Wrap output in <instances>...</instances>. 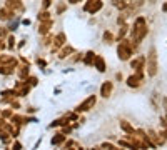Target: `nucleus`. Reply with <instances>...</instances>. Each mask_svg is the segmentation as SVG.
<instances>
[{
	"label": "nucleus",
	"mask_w": 167,
	"mask_h": 150,
	"mask_svg": "<svg viewBox=\"0 0 167 150\" xmlns=\"http://www.w3.org/2000/svg\"><path fill=\"white\" fill-rule=\"evenodd\" d=\"M147 25H145V19L144 17H139L134 23V28H132V37H134V42L136 44H140L142 38L147 35Z\"/></svg>",
	"instance_id": "f257e3e1"
},
{
	"label": "nucleus",
	"mask_w": 167,
	"mask_h": 150,
	"mask_svg": "<svg viewBox=\"0 0 167 150\" xmlns=\"http://www.w3.org/2000/svg\"><path fill=\"white\" fill-rule=\"evenodd\" d=\"M117 53H119L120 60H129L130 55H132V44L125 38H120V44L117 47Z\"/></svg>",
	"instance_id": "f03ea898"
},
{
	"label": "nucleus",
	"mask_w": 167,
	"mask_h": 150,
	"mask_svg": "<svg viewBox=\"0 0 167 150\" xmlns=\"http://www.w3.org/2000/svg\"><path fill=\"white\" fill-rule=\"evenodd\" d=\"M157 73V55H155V48H151L147 55V75L154 77Z\"/></svg>",
	"instance_id": "7ed1b4c3"
},
{
	"label": "nucleus",
	"mask_w": 167,
	"mask_h": 150,
	"mask_svg": "<svg viewBox=\"0 0 167 150\" xmlns=\"http://www.w3.org/2000/svg\"><path fill=\"white\" fill-rule=\"evenodd\" d=\"M95 102H97V97H95V95H90V97H87L82 103H80L79 107H77V109H75V112H87V110L94 109Z\"/></svg>",
	"instance_id": "20e7f679"
},
{
	"label": "nucleus",
	"mask_w": 167,
	"mask_h": 150,
	"mask_svg": "<svg viewBox=\"0 0 167 150\" xmlns=\"http://www.w3.org/2000/svg\"><path fill=\"white\" fill-rule=\"evenodd\" d=\"M142 78H144V75H142V70H140V72H137L136 75H130V77L127 78V85L136 88V87H139V85H140Z\"/></svg>",
	"instance_id": "39448f33"
},
{
	"label": "nucleus",
	"mask_w": 167,
	"mask_h": 150,
	"mask_svg": "<svg viewBox=\"0 0 167 150\" xmlns=\"http://www.w3.org/2000/svg\"><path fill=\"white\" fill-rule=\"evenodd\" d=\"M112 88H114L112 82H104V85L100 87V95H102L104 98H107L109 95L112 94Z\"/></svg>",
	"instance_id": "423d86ee"
},
{
	"label": "nucleus",
	"mask_w": 167,
	"mask_h": 150,
	"mask_svg": "<svg viewBox=\"0 0 167 150\" xmlns=\"http://www.w3.org/2000/svg\"><path fill=\"white\" fill-rule=\"evenodd\" d=\"M52 19H49V20H44V23H40V27H38V34L40 35H45V34H49V30H50V27H52Z\"/></svg>",
	"instance_id": "0eeeda50"
},
{
	"label": "nucleus",
	"mask_w": 167,
	"mask_h": 150,
	"mask_svg": "<svg viewBox=\"0 0 167 150\" xmlns=\"http://www.w3.org/2000/svg\"><path fill=\"white\" fill-rule=\"evenodd\" d=\"M94 65H95V69H97L99 72H105V62H104V59H102L100 55H95Z\"/></svg>",
	"instance_id": "6e6552de"
},
{
	"label": "nucleus",
	"mask_w": 167,
	"mask_h": 150,
	"mask_svg": "<svg viewBox=\"0 0 167 150\" xmlns=\"http://www.w3.org/2000/svg\"><path fill=\"white\" fill-rule=\"evenodd\" d=\"M5 7L15 12V10H20V9H22V2H20V0H7Z\"/></svg>",
	"instance_id": "1a4fd4ad"
},
{
	"label": "nucleus",
	"mask_w": 167,
	"mask_h": 150,
	"mask_svg": "<svg viewBox=\"0 0 167 150\" xmlns=\"http://www.w3.org/2000/svg\"><path fill=\"white\" fill-rule=\"evenodd\" d=\"M144 63H145V57H139V59H136V60H132V69H136L137 72H140L142 69H144Z\"/></svg>",
	"instance_id": "9d476101"
},
{
	"label": "nucleus",
	"mask_w": 167,
	"mask_h": 150,
	"mask_svg": "<svg viewBox=\"0 0 167 150\" xmlns=\"http://www.w3.org/2000/svg\"><path fill=\"white\" fill-rule=\"evenodd\" d=\"M64 44H65V35H64V34H59V35L55 37V45L52 47V52H57V50H59V47H62Z\"/></svg>",
	"instance_id": "9b49d317"
},
{
	"label": "nucleus",
	"mask_w": 167,
	"mask_h": 150,
	"mask_svg": "<svg viewBox=\"0 0 167 150\" xmlns=\"http://www.w3.org/2000/svg\"><path fill=\"white\" fill-rule=\"evenodd\" d=\"M102 5H104V3H102L100 0H94V2H92V5L89 7V10H87V12H90L92 15H94V13H97L99 10L102 9Z\"/></svg>",
	"instance_id": "f8f14e48"
},
{
	"label": "nucleus",
	"mask_w": 167,
	"mask_h": 150,
	"mask_svg": "<svg viewBox=\"0 0 167 150\" xmlns=\"http://www.w3.org/2000/svg\"><path fill=\"white\" fill-rule=\"evenodd\" d=\"M120 128H122L124 132H125V134H136V130H134V127L132 125H130L129 122H127V120H120Z\"/></svg>",
	"instance_id": "ddd939ff"
},
{
	"label": "nucleus",
	"mask_w": 167,
	"mask_h": 150,
	"mask_svg": "<svg viewBox=\"0 0 167 150\" xmlns=\"http://www.w3.org/2000/svg\"><path fill=\"white\" fill-rule=\"evenodd\" d=\"M13 17V10H10V9H0V20H9V19H12Z\"/></svg>",
	"instance_id": "4468645a"
},
{
	"label": "nucleus",
	"mask_w": 167,
	"mask_h": 150,
	"mask_svg": "<svg viewBox=\"0 0 167 150\" xmlns=\"http://www.w3.org/2000/svg\"><path fill=\"white\" fill-rule=\"evenodd\" d=\"M70 53H74V47L67 45V47H64L62 50H60V53H59V59H67V57H69Z\"/></svg>",
	"instance_id": "2eb2a0df"
},
{
	"label": "nucleus",
	"mask_w": 167,
	"mask_h": 150,
	"mask_svg": "<svg viewBox=\"0 0 167 150\" xmlns=\"http://www.w3.org/2000/svg\"><path fill=\"white\" fill-rule=\"evenodd\" d=\"M64 140H65V135H64V134H57L55 137L52 138V145H60Z\"/></svg>",
	"instance_id": "dca6fc26"
},
{
	"label": "nucleus",
	"mask_w": 167,
	"mask_h": 150,
	"mask_svg": "<svg viewBox=\"0 0 167 150\" xmlns=\"http://www.w3.org/2000/svg\"><path fill=\"white\" fill-rule=\"evenodd\" d=\"M0 73H3V75H10V73H13V67L2 65V63H0Z\"/></svg>",
	"instance_id": "f3484780"
},
{
	"label": "nucleus",
	"mask_w": 167,
	"mask_h": 150,
	"mask_svg": "<svg viewBox=\"0 0 167 150\" xmlns=\"http://www.w3.org/2000/svg\"><path fill=\"white\" fill-rule=\"evenodd\" d=\"M94 59H95V53L94 52H87V53H85L84 62L87 63V65H90V63H94Z\"/></svg>",
	"instance_id": "a211bd4d"
},
{
	"label": "nucleus",
	"mask_w": 167,
	"mask_h": 150,
	"mask_svg": "<svg viewBox=\"0 0 167 150\" xmlns=\"http://www.w3.org/2000/svg\"><path fill=\"white\" fill-rule=\"evenodd\" d=\"M19 75H20V78H27V75H28V63H27L25 67H20Z\"/></svg>",
	"instance_id": "6ab92c4d"
},
{
	"label": "nucleus",
	"mask_w": 167,
	"mask_h": 150,
	"mask_svg": "<svg viewBox=\"0 0 167 150\" xmlns=\"http://www.w3.org/2000/svg\"><path fill=\"white\" fill-rule=\"evenodd\" d=\"M49 19H50V13H49L47 10H44V12L38 13V20H40V22H44V20H49Z\"/></svg>",
	"instance_id": "aec40b11"
},
{
	"label": "nucleus",
	"mask_w": 167,
	"mask_h": 150,
	"mask_svg": "<svg viewBox=\"0 0 167 150\" xmlns=\"http://www.w3.org/2000/svg\"><path fill=\"white\" fill-rule=\"evenodd\" d=\"M127 30H129V27H127V25H122V27H120V30H119V40H120V38H124V37H125Z\"/></svg>",
	"instance_id": "412c9836"
},
{
	"label": "nucleus",
	"mask_w": 167,
	"mask_h": 150,
	"mask_svg": "<svg viewBox=\"0 0 167 150\" xmlns=\"http://www.w3.org/2000/svg\"><path fill=\"white\" fill-rule=\"evenodd\" d=\"M65 147H67V148H70V147H75V148H80V145L77 144V142H72V140H70V142H65Z\"/></svg>",
	"instance_id": "4be33fe9"
},
{
	"label": "nucleus",
	"mask_w": 167,
	"mask_h": 150,
	"mask_svg": "<svg viewBox=\"0 0 167 150\" xmlns=\"http://www.w3.org/2000/svg\"><path fill=\"white\" fill-rule=\"evenodd\" d=\"M100 147H102V148H111V150H115V148H117L114 144H109V142H104V144H102Z\"/></svg>",
	"instance_id": "5701e85b"
},
{
	"label": "nucleus",
	"mask_w": 167,
	"mask_h": 150,
	"mask_svg": "<svg viewBox=\"0 0 167 150\" xmlns=\"http://www.w3.org/2000/svg\"><path fill=\"white\" fill-rule=\"evenodd\" d=\"M104 38H105V42H112V34H111V32H105Z\"/></svg>",
	"instance_id": "b1692460"
},
{
	"label": "nucleus",
	"mask_w": 167,
	"mask_h": 150,
	"mask_svg": "<svg viewBox=\"0 0 167 150\" xmlns=\"http://www.w3.org/2000/svg\"><path fill=\"white\" fill-rule=\"evenodd\" d=\"M9 47H10V48L15 47V38H13V37H10V38H9Z\"/></svg>",
	"instance_id": "393cba45"
},
{
	"label": "nucleus",
	"mask_w": 167,
	"mask_h": 150,
	"mask_svg": "<svg viewBox=\"0 0 167 150\" xmlns=\"http://www.w3.org/2000/svg\"><path fill=\"white\" fill-rule=\"evenodd\" d=\"M50 3H52V0H44L42 7H44V9H49V7H50Z\"/></svg>",
	"instance_id": "a878e982"
},
{
	"label": "nucleus",
	"mask_w": 167,
	"mask_h": 150,
	"mask_svg": "<svg viewBox=\"0 0 167 150\" xmlns=\"http://www.w3.org/2000/svg\"><path fill=\"white\" fill-rule=\"evenodd\" d=\"M64 9H65V3H60V5L57 7V12H59V13H62V12H64Z\"/></svg>",
	"instance_id": "bb28decb"
},
{
	"label": "nucleus",
	"mask_w": 167,
	"mask_h": 150,
	"mask_svg": "<svg viewBox=\"0 0 167 150\" xmlns=\"http://www.w3.org/2000/svg\"><path fill=\"white\" fill-rule=\"evenodd\" d=\"M27 82H30V85H35V84H37V78H35V77H30Z\"/></svg>",
	"instance_id": "cd10ccee"
},
{
	"label": "nucleus",
	"mask_w": 167,
	"mask_h": 150,
	"mask_svg": "<svg viewBox=\"0 0 167 150\" xmlns=\"http://www.w3.org/2000/svg\"><path fill=\"white\" fill-rule=\"evenodd\" d=\"M5 35H7L5 28H0V38H2V37H5Z\"/></svg>",
	"instance_id": "c85d7f7f"
},
{
	"label": "nucleus",
	"mask_w": 167,
	"mask_h": 150,
	"mask_svg": "<svg viewBox=\"0 0 167 150\" xmlns=\"http://www.w3.org/2000/svg\"><path fill=\"white\" fill-rule=\"evenodd\" d=\"M12 115V112H10V110H5V112H3V117H10Z\"/></svg>",
	"instance_id": "c756f323"
},
{
	"label": "nucleus",
	"mask_w": 167,
	"mask_h": 150,
	"mask_svg": "<svg viewBox=\"0 0 167 150\" xmlns=\"http://www.w3.org/2000/svg\"><path fill=\"white\" fill-rule=\"evenodd\" d=\"M20 147H22V145H20V144H19V142H15V144H13V148H17V150H19Z\"/></svg>",
	"instance_id": "7c9ffc66"
},
{
	"label": "nucleus",
	"mask_w": 167,
	"mask_h": 150,
	"mask_svg": "<svg viewBox=\"0 0 167 150\" xmlns=\"http://www.w3.org/2000/svg\"><path fill=\"white\" fill-rule=\"evenodd\" d=\"M3 127H5V120L0 119V128H3Z\"/></svg>",
	"instance_id": "2f4dec72"
},
{
	"label": "nucleus",
	"mask_w": 167,
	"mask_h": 150,
	"mask_svg": "<svg viewBox=\"0 0 167 150\" xmlns=\"http://www.w3.org/2000/svg\"><path fill=\"white\" fill-rule=\"evenodd\" d=\"M79 2H82V0H69V3H72V5L74 3H79Z\"/></svg>",
	"instance_id": "473e14b6"
},
{
	"label": "nucleus",
	"mask_w": 167,
	"mask_h": 150,
	"mask_svg": "<svg viewBox=\"0 0 167 150\" xmlns=\"http://www.w3.org/2000/svg\"><path fill=\"white\" fill-rule=\"evenodd\" d=\"M5 48V44H2V40H0V50H3Z\"/></svg>",
	"instance_id": "72a5a7b5"
},
{
	"label": "nucleus",
	"mask_w": 167,
	"mask_h": 150,
	"mask_svg": "<svg viewBox=\"0 0 167 150\" xmlns=\"http://www.w3.org/2000/svg\"><path fill=\"white\" fill-rule=\"evenodd\" d=\"M161 135H164V138H167V130H164V132H161Z\"/></svg>",
	"instance_id": "f704fd0d"
},
{
	"label": "nucleus",
	"mask_w": 167,
	"mask_h": 150,
	"mask_svg": "<svg viewBox=\"0 0 167 150\" xmlns=\"http://www.w3.org/2000/svg\"><path fill=\"white\" fill-rule=\"evenodd\" d=\"M119 2H120V0H112V3H114V5H117Z\"/></svg>",
	"instance_id": "c9c22d12"
}]
</instances>
